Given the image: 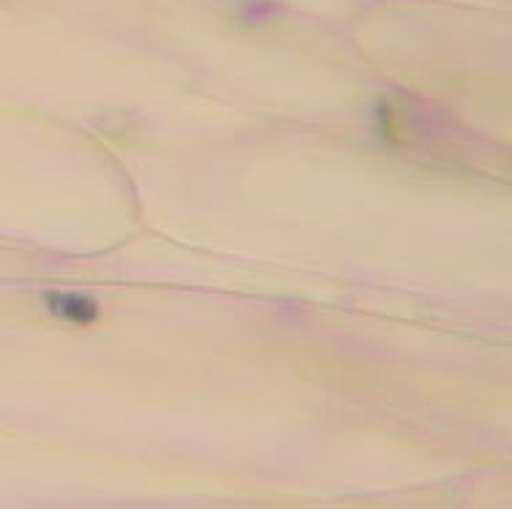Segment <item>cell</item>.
<instances>
[{"label":"cell","instance_id":"6da1fadb","mask_svg":"<svg viewBox=\"0 0 512 509\" xmlns=\"http://www.w3.org/2000/svg\"><path fill=\"white\" fill-rule=\"evenodd\" d=\"M44 305H47L50 316L66 324H79V327L96 324L101 316L99 303L90 294L82 292H47Z\"/></svg>","mask_w":512,"mask_h":509},{"label":"cell","instance_id":"7a4b0ae2","mask_svg":"<svg viewBox=\"0 0 512 509\" xmlns=\"http://www.w3.org/2000/svg\"><path fill=\"white\" fill-rule=\"evenodd\" d=\"M240 20H246L248 25H262V22L276 20V6L270 0H248L243 11H240Z\"/></svg>","mask_w":512,"mask_h":509}]
</instances>
